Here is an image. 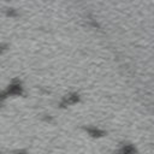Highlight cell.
Here are the masks:
<instances>
[{"label":"cell","mask_w":154,"mask_h":154,"mask_svg":"<svg viewBox=\"0 0 154 154\" xmlns=\"http://www.w3.org/2000/svg\"><path fill=\"white\" fill-rule=\"evenodd\" d=\"M135 153V149H134V147H131V146H126L124 149H123V154H134Z\"/></svg>","instance_id":"1"}]
</instances>
